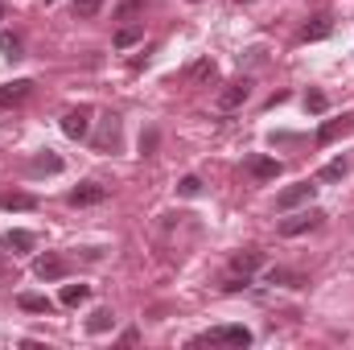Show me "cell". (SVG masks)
I'll list each match as a JSON object with an SVG mask.
<instances>
[{
	"label": "cell",
	"mask_w": 354,
	"mask_h": 350,
	"mask_svg": "<svg viewBox=\"0 0 354 350\" xmlns=\"http://www.w3.org/2000/svg\"><path fill=\"white\" fill-rule=\"evenodd\" d=\"M248 174L256 177V181H272V177H280V161L256 153V157H248Z\"/></svg>",
	"instance_id": "9c48e42d"
},
{
	"label": "cell",
	"mask_w": 354,
	"mask_h": 350,
	"mask_svg": "<svg viewBox=\"0 0 354 350\" xmlns=\"http://www.w3.org/2000/svg\"><path fill=\"white\" fill-rule=\"evenodd\" d=\"M0 21H4V4H0Z\"/></svg>",
	"instance_id": "1f68e13d"
},
{
	"label": "cell",
	"mask_w": 354,
	"mask_h": 350,
	"mask_svg": "<svg viewBox=\"0 0 354 350\" xmlns=\"http://www.w3.org/2000/svg\"><path fill=\"white\" fill-rule=\"evenodd\" d=\"M185 75H189L194 83H206V79H214V62H210V58H202V62H194Z\"/></svg>",
	"instance_id": "7402d4cb"
},
{
	"label": "cell",
	"mask_w": 354,
	"mask_h": 350,
	"mask_svg": "<svg viewBox=\"0 0 354 350\" xmlns=\"http://www.w3.org/2000/svg\"><path fill=\"white\" fill-rule=\"evenodd\" d=\"M33 243H37L33 231H8V235H4V248H8V252H33Z\"/></svg>",
	"instance_id": "e0dca14e"
},
{
	"label": "cell",
	"mask_w": 354,
	"mask_h": 350,
	"mask_svg": "<svg viewBox=\"0 0 354 350\" xmlns=\"http://www.w3.org/2000/svg\"><path fill=\"white\" fill-rule=\"evenodd\" d=\"M0 210H37V198L25 190H8V194H0Z\"/></svg>",
	"instance_id": "8fae6325"
},
{
	"label": "cell",
	"mask_w": 354,
	"mask_h": 350,
	"mask_svg": "<svg viewBox=\"0 0 354 350\" xmlns=\"http://www.w3.org/2000/svg\"><path fill=\"white\" fill-rule=\"evenodd\" d=\"M0 54L4 58H21V37L17 33H0Z\"/></svg>",
	"instance_id": "cb8c5ba5"
},
{
	"label": "cell",
	"mask_w": 354,
	"mask_h": 350,
	"mask_svg": "<svg viewBox=\"0 0 354 350\" xmlns=\"http://www.w3.org/2000/svg\"><path fill=\"white\" fill-rule=\"evenodd\" d=\"M322 210H301V214H292V219H280V235H305V231H313V227H322Z\"/></svg>",
	"instance_id": "277c9868"
},
{
	"label": "cell",
	"mask_w": 354,
	"mask_h": 350,
	"mask_svg": "<svg viewBox=\"0 0 354 350\" xmlns=\"http://www.w3.org/2000/svg\"><path fill=\"white\" fill-rule=\"evenodd\" d=\"M260 264H264V256H260V252H239V256H231V268H235L239 276H252Z\"/></svg>",
	"instance_id": "9a60e30c"
},
{
	"label": "cell",
	"mask_w": 354,
	"mask_h": 350,
	"mask_svg": "<svg viewBox=\"0 0 354 350\" xmlns=\"http://www.w3.org/2000/svg\"><path fill=\"white\" fill-rule=\"evenodd\" d=\"M17 305H21V309H29V313H50V309H54V301H50V297H41V293H21V297H17Z\"/></svg>",
	"instance_id": "5bb4252c"
},
{
	"label": "cell",
	"mask_w": 354,
	"mask_h": 350,
	"mask_svg": "<svg viewBox=\"0 0 354 350\" xmlns=\"http://www.w3.org/2000/svg\"><path fill=\"white\" fill-rule=\"evenodd\" d=\"M354 132V116H342V120H326L322 128H317V145H334L338 136H346Z\"/></svg>",
	"instance_id": "ba28073f"
},
{
	"label": "cell",
	"mask_w": 354,
	"mask_h": 350,
	"mask_svg": "<svg viewBox=\"0 0 354 350\" xmlns=\"http://www.w3.org/2000/svg\"><path fill=\"white\" fill-rule=\"evenodd\" d=\"M103 8V0H75V17H95Z\"/></svg>",
	"instance_id": "4316f807"
},
{
	"label": "cell",
	"mask_w": 354,
	"mask_h": 350,
	"mask_svg": "<svg viewBox=\"0 0 354 350\" xmlns=\"http://www.w3.org/2000/svg\"><path fill=\"white\" fill-rule=\"evenodd\" d=\"M140 8H145V0H124V4H120V17L128 21V17H132V12H140Z\"/></svg>",
	"instance_id": "f1b7e54d"
},
{
	"label": "cell",
	"mask_w": 354,
	"mask_h": 350,
	"mask_svg": "<svg viewBox=\"0 0 354 350\" xmlns=\"http://www.w3.org/2000/svg\"><path fill=\"white\" fill-rule=\"evenodd\" d=\"M248 284H252V280H248V276H239V272H235V276H231V280H227V284H223V288H227V293H239V288H248Z\"/></svg>",
	"instance_id": "83f0119b"
},
{
	"label": "cell",
	"mask_w": 354,
	"mask_h": 350,
	"mask_svg": "<svg viewBox=\"0 0 354 350\" xmlns=\"http://www.w3.org/2000/svg\"><path fill=\"white\" fill-rule=\"evenodd\" d=\"M189 4H202V0H189Z\"/></svg>",
	"instance_id": "d6a6232c"
},
{
	"label": "cell",
	"mask_w": 354,
	"mask_h": 350,
	"mask_svg": "<svg viewBox=\"0 0 354 350\" xmlns=\"http://www.w3.org/2000/svg\"><path fill=\"white\" fill-rule=\"evenodd\" d=\"M313 194H317V185H313V181H292L288 190H280V194H276V210H292V206L309 202Z\"/></svg>",
	"instance_id": "3957f363"
},
{
	"label": "cell",
	"mask_w": 354,
	"mask_h": 350,
	"mask_svg": "<svg viewBox=\"0 0 354 350\" xmlns=\"http://www.w3.org/2000/svg\"><path fill=\"white\" fill-rule=\"evenodd\" d=\"M111 322H115V317H111V309H95V313L87 317V330H91V334H107V330H111Z\"/></svg>",
	"instance_id": "ffe728a7"
},
{
	"label": "cell",
	"mask_w": 354,
	"mask_h": 350,
	"mask_svg": "<svg viewBox=\"0 0 354 350\" xmlns=\"http://www.w3.org/2000/svg\"><path fill=\"white\" fill-rule=\"evenodd\" d=\"M120 342H124V347H132V342H140V334H136V330H124V334H120Z\"/></svg>",
	"instance_id": "4dcf8cb0"
},
{
	"label": "cell",
	"mask_w": 354,
	"mask_h": 350,
	"mask_svg": "<svg viewBox=\"0 0 354 350\" xmlns=\"http://www.w3.org/2000/svg\"><path fill=\"white\" fill-rule=\"evenodd\" d=\"M177 194H181V198H198V194H202V181H198L194 174L181 177V181H177Z\"/></svg>",
	"instance_id": "484cf974"
},
{
	"label": "cell",
	"mask_w": 354,
	"mask_h": 350,
	"mask_svg": "<svg viewBox=\"0 0 354 350\" xmlns=\"http://www.w3.org/2000/svg\"><path fill=\"white\" fill-rule=\"evenodd\" d=\"M107 198V185H99V181H83L79 190H71V206H99Z\"/></svg>",
	"instance_id": "8992f818"
},
{
	"label": "cell",
	"mask_w": 354,
	"mask_h": 350,
	"mask_svg": "<svg viewBox=\"0 0 354 350\" xmlns=\"http://www.w3.org/2000/svg\"><path fill=\"white\" fill-rule=\"evenodd\" d=\"M87 297H91L87 284H66V288H62V305H83Z\"/></svg>",
	"instance_id": "44dd1931"
},
{
	"label": "cell",
	"mask_w": 354,
	"mask_h": 350,
	"mask_svg": "<svg viewBox=\"0 0 354 350\" xmlns=\"http://www.w3.org/2000/svg\"><path fill=\"white\" fill-rule=\"evenodd\" d=\"M346 169H351V165H346L342 157H334V161L322 169V181H342V177H346Z\"/></svg>",
	"instance_id": "603a6c76"
},
{
	"label": "cell",
	"mask_w": 354,
	"mask_h": 350,
	"mask_svg": "<svg viewBox=\"0 0 354 350\" xmlns=\"http://www.w3.org/2000/svg\"><path fill=\"white\" fill-rule=\"evenodd\" d=\"M120 140V116H103V132L95 136V149H111Z\"/></svg>",
	"instance_id": "7c38bea8"
},
{
	"label": "cell",
	"mask_w": 354,
	"mask_h": 350,
	"mask_svg": "<svg viewBox=\"0 0 354 350\" xmlns=\"http://www.w3.org/2000/svg\"><path fill=\"white\" fill-rule=\"evenodd\" d=\"M202 342H214V347H252V330L248 326H214L202 338H194V347H202Z\"/></svg>",
	"instance_id": "6da1fadb"
},
{
	"label": "cell",
	"mask_w": 354,
	"mask_h": 350,
	"mask_svg": "<svg viewBox=\"0 0 354 350\" xmlns=\"http://www.w3.org/2000/svg\"><path fill=\"white\" fill-rule=\"evenodd\" d=\"M29 169H33V174H62V157L41 153V157H33V161H29Z\"/></svg>",
	"instance_id": "ac0fdd59"
},
{
	"label": "cell",
	"mask_w": 354,
	"mask_h": 350,
	"mask_svg": "<svg viewBox=\"0 0 354 350\" xmlns=\"http://www.w3.org/2000/svg\"><path fill=\"white\" fill-rule=\"evenodd\" d=\"M330 29H334V21H330V17H317L313 25H305L301 37H305V42H322V37H330Z\"/></svg>",
	"instance_id": "d6986e66"
},
{
	"label": "cell",
	"mask_w": 354,
	"mask_h": 350,
	"mask_svg": "<svg viewBox=\"0 0 354 350\" xmlns=\"http://www.w3.org/2000/svg\"><path fill=\"white\" fill-rule=\"evenodd\" d=\"M248 99H252V83H248V79H231L227 87H223L218 95H214L218 111H235V107H243Z\"/></svg>",
	"instance_id": "7a4b0ae2"
},
{
	"label": "cell",
	"mask_w": 354,
	"mask_h": 350,
	"mask_svg": "<svg viewBox=\"0 0 354 350\" xmlns=\"http://www.w3.org/2000/svg\"><path fill=\"white\" fill-rule=\"evenodd\" d=\"M145 37V25H120L115 29V50H128V46H136Z\"/></svg>",
	"instance_id": "2e32d148"
},
{
	"label": "cell",
	"mask_w": 354,
	"mask_h": 350,
	"mask_svg": "<svg viewBox=\"0 0 354 350\" xmlns=\"http://www.w3.org/2000/svg\"><path fill=\"white\" fill-rule=\"evenodd\" d=\"M239 4H248V0H239Z\"/></svg>",
	"instance_id": "836d02e7"
},
{
	"label": "cell",
	"mask_w": 354,
	"mask_h": 350,
	"mask_svg": "<svg viewBox=\"0 0 354 350\" xmlns=\"http://www.w3.org/2000/svg\"><path fill=\"white\" fill-rule=\"evenodd\" d=\"M29 91H33V83H29V79H17V83H4V87H0V111H8V107H17V103H25V99H29Z\"/></svg>",
	"instance_id": "52a82bcc"
},
{
	"label": "cell",
	"mask_w": 354,
	"mask_h": 350,
	"mask_svg": "<svg viewBox=\"0 0 354 350\" xmlns=\"http://www.w3.org/2000/svg\"><path fill=\"white\" fill-rule=\"evenodd\" d=\"M50 4H54V0H50Z\"/></svg>",
	"instance_id": "e575fe53"
},
{
	"label": "cell",
	"mask_w": 354,
	"mask_h": 350,
	"mask_svg": "<svg viewBox=\"0 0 354 350\" xmlns=\"http://www.w3.org/2000/svg\"><path fill=\"white\" fill-rule=\"evenodd\" d=\"M326 107H330V99H326L322 91H309V95H305V111H313V116H322Z\"/></svg>",
	"instance_id": "d4e9b609"
},
{
	"label": "cell",
	"mask_w": 354,
	"mask_h": 350,
	"mask_svg": "<svg viewBox=\"0 0 354 350\" xmlns=\"http://www.w3.org/2000/svg\"><path fill=\"white\" fill-rule=\"evenodd\" d=\"M33 272H37V280H62L71 272V264L62 260V256H41V260L33 264Z\"/></svg>",
	"instance_id": "30bf717a"
},
{
	"label": "cell",
	"mask_w": 354,
	"mask_h": 350,
	"mask_svg": "<svg viewBox=\"0 0 354 350\" xmlns=\"http://www.w3.org/2000/svg\"><path fill=\"white\" fill-rule=\"evenodd\" d=\"M153 145H157V132H145V136H140V153L149 157V149H153Z\"/></svg>",
	"instance_id": "f546056e"
},
{
	"label": "cell",
	"mask_w": 354,
	"mask_h": 350,
	"mask_svg": "<svg viewBox=\"0 0 354 350\" xmlns=\"http://www.w3.org/2000/svg\"><path fill=\"white\" fill-rule=\"evenodd\" d=\"M62 132H66L71 140H87L91 136V107H71V111L62 116Z\"/></svg>",
	"instance_id": "5b68a950"
},
{
	"label": "cell",
	"mask_w": 354,
	"mask_h": 350,
	"mask_svg": "<svg viewBox=\"0 0 354 350\" xmlns=\"http://www.w3.org/2000/svg\"><path fill=\"white\" fill-rule=\"evenodd\" d=\"M268 284H284V288H301L309 284L301 272H288V268H268Z\"/></svg>",
	"instance_id": "4fadbf2b"
}]
</instances>
